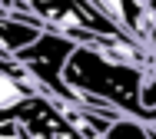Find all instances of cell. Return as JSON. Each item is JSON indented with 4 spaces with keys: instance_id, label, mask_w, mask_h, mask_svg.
Instances as JSON below:
<instances>
[{
    "instance_id": "1",
    "label": "cell",
    "mask_w": 156,
    "mask_h": 139,
    "mask_svg": "<svg viewBox=\"0 0 156 139\" xmlns=\"http://www.w3.org/2000/svg\"><path fill=\"white\" fill-rule=\"evenodd\" d=\"M63 83L73 93L100 96L103 103L116 106L123 116H133V119L143 123V109H140V66L120 63V60L106 56L100 46H90V43L73 46V53L63 63Z\"/></svg>"
},
{
    "instance_id": "2",
    "label": "cell",
    "mask_w": 156,
    "mask_h": 139,
    "mask_svg": "<svg viewBox=\"0 0 156 139\" xmlns=\"http://www.w3.org/2000/svg\"><path fill=\"white\" fill-rule=\"evenodd\" d=\"M73 46H80V43H73L70 36L57 33V30H40V36L27 43V46H20L17 53H13V60L20 63V66H27L43 83V90L50 93V96H60V100H76V93L63 83V63H66V56L73 53Z\"/></svg>"
},
{
    "instance_id": "3",
    "label": "cell",
    "mask_w": 156,
    "mask_h": 139,
    "mask_svg": "<svg viewBox=\"0 0 156 139\" xmlns=\"http://www.w3.org/2000/svg\"><path fill=\"white\" fill-rule=\"evenodd\" d=\"M100 139H150V133H146V123H140L133 116H120L116 123L106 126V133Z\"/></svg>"
},
{
    "instance_id": "4",
    "label": "cell",
    "mask_w": 156,
    "mask_h": 139,
    "mask_svg": "<svg viewBox=\"0 0 156 139\" xmlns=\"http://www.w3.org/2000/svg\"><path fill=\"white\" fill-rule=\"evenodd\" d=\"M150 50H153V56H156V36H153V46H150Z\"/></svg>"
}]
</instances>
